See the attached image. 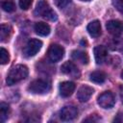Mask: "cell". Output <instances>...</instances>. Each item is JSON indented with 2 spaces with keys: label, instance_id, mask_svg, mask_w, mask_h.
I'll list each match as a JSON object with an SVG mask.
<instances>
[{
  "label": "cell",
  "instance_id": "cell-1",
  "mask_svg": "<svg viewBox=\"0 0 123 123\" xmlns=\"http://www.w3.org/2000/svg\"><path fill=\"white\" fill-rule=\"evenodd\" d=\"M28 73H29V70L26 65L17 64L10 70L6 82L9 86H12V85L24 80L28 76Z\"/></svg>",
  "mask_w": 123,
  "mask_h": 123
},
{
  "label": "cell",
  "instance_id": "cell-2",
  "mask_svg": "<svg viewBox=\"0 0 123 123\" xmlns=\"http://www.w3.org/2000/svg\"><path fill=\"white\" fill-rule=\"evenodd\" d=\"M34 13L37 16H41V17L51 20V21H55L58 18L57 13L51 9L50 5L48 4V2L46 0H39L37 2Z\"/></svg>",
  "mask_w": 123,
  "mask_h": 123
},
{
  "label": "cell",
  "instance_id": "cell-3",
  "mask_svg": "<svg viewBox=\"0 0 123 123\" xmlns=\"http://www.w3.org/2000/svg\"><path fill=\"white\" fill-rule=\"evenodd\" d=\"M49 89H50L49 82L42 79H37L33 81L28 86V90L35 94H43L49 91Z\"/></svg>",
  "mask_w": 123,
  "mask_h": 123
},
{
  "label": "cell",
  "instance_id": "cell-4",
  "mask_svg": "<svg viewBox=\"0 0 123 123\" xmlns=\"http://www.w3.org/2000/svg\"><path fill=\"white\" fill-rule=\"evenodd\" d=\"M42 46V42L39 39L37 38H32L30 39L27 44L25 45L24 49H23V54L25 57L27 58H31L34 57L36 54H37V52L40 50Z\"/></svg>",
  "mask_w": 123,
  "mask_h": 123
},
{
  "label": "cell",
  "instance_id": "cell-5",
  "mask_svg": "<svg viewBox=\"0 0 123 123\" xmlns=\"http://www.w3.org/2000/svg\"><path fill=\"white\" fill-rule=\"evenodd\" d=\"M98 105L103 109H111L115 104V99L111 91H105L100 94L97 98Z\"/></svg>",
  "mask_w": 123,
  "mask_h": 123
},
{
  "label": "cell",
  "instance_id": "cell-6",
  "mask_svg": "<svg viewBox=\"0 0 123 123\" xmlns=\"http://www.w3.org/2000/svg\"><path fill=\"white\" fill-rule=\"evenodd\" d=\"M64 55V49L62 46L59 45V44H52L47 52V56L48 59L53 62H60Z\"/></svg>",
  "mask_w": 123,
  "mask_h": 123
},
{
  "label": "cell",
  "instance_id": "cell-7",
  "mask_svg": "<svg viewBox=\"0 0 123 123\" xmlns=\"http://www.w3.org/2000/svg\"><path fill=\"white\" fill-rule=\"evenodd\" d=\"M78 114V110L74 106H65L60 111V118L62 121H71Z\"/></svg>",
  "mask_w": 123,
  "mask_h": 123
},
{
  "label": "cell",
  "instance_id": "cell-8",
  "mask_svg": "<svg viewBox=\"0 0 123 123\" xmlns=\"http://www.w3.org/2000/svg\"><path fill=\"white\" fill-rule=\"evenodd\" d=\"M106 28H107L108 32L110 34H111L112 36H119L123 32V23L120 20L112 19V20H110L107 22Z\"/></svg>",
  "mask_w": 123,
  "mask_h": 123
},
{
  "label": "cell",
  "instance_id": "cell-9",
  "mask_svg": "<svg viewBox=\"0 0 123 123\" xmlns=\"http://www.w3.org/2000/svg\"><path fill=\"white\" fill-rule=\"evenodd\" d=\"M94 92V89L89 86H82L79 89H78V92H77V98L80 102H86L89 100V98L91 97V95L93 94Z\"/></svg>",
  "mask_w": 123,
  "mask_h": 123
},
{
  "label": "cell",
  "instance_id": "cell-10",
  "mask_svg": "<svg viewBox=\"0 0 123 123\" xmlns=\"http://www.w3.org/2000/svg\"><path fill=\"white\" fill-rule=\"evenodd\" d=\"M75 84L73 82H69V81H65L60 84L59 86V90H60V94L62 97H69L73 91L75 90Z\"/></svg>",
  "mask_w": 123,
  "mask_h": 123
},
{
  "label": "cell",
  "instance_id": "cell-11",
  "mask_svg": "<svg viewBox=\"0 0 123 123\" xmlns=\"http://www.w3.org/2000/svg\"><path fill=\"white\" fill-rule=\"evenodd\" d=\"M108 56V52L105 46L103 45H98L94 48V58H95V62L98 64H102Z\"/></svg>",
  "mask_w": 123,
  "mask_h": 123
},
{
  "label": "cell",
  "instance_id": "cell-12",
  "mask_svg": "<svg viewBox=\"0 0 123 123\" xmlns=\"http://www.w3.org/2000/svg\"><path fill=\"white\" fill-rule=\"evenodd\" d=\"M86 30L88 32V34L92 37H98L101 35V24L99 20H93L91 21L87 27Z\"/></svg>",
  "mask_w": 123,
  "mask_h": 123
},
{
  "label": "cell",
  "instance_id": "cell-13",
  "mask_svg": "<svg viewBox=\"0 0 123 123\" xmlns=\"http://www.w3.org/2000/svg\"><path fill=\"white\" fill-rule=\"evenodd\" d=\"M61 71L66 75H71V76H77L78 75V68L72 62H65L62 65Z\"/></svg>",
  "mask_w": 123,
  "mask_h": 123
},
{
  "label": "cell",
  "instance_id": "cell-14",
  "mask_svg": "<svg viewBox=\"0 0 123 123\" xmlns=\"http://www.w3.org/2000/svg\"><path fill=\"white\" fill-rule=\"evenodd\" d=\"M34 29H35V32L38 35V36H41V37H46L50 34V26L44 22H37L34 26Z\"/></svg>",
  "mask_w": 123,
  "mask_h": 123
},
{
  "label": "cell",
  "instance_id": "cell-15",
  "mask_svg": "<svg viewBox=\"0 0 123 123\" xmlns=\"http://www.w3.org/2000/svg\"><path fill=\"white\" fill-rule=\"evenodd\" d=\"M71 57L74 61H77L83 64H87L88 63V61H89V58H88V55L84 52V51H80V50H74L72 53H71Z\"/></svg>",
  "mask_w": 123,
  "mask_h": 123
},
{
  "label": "cell",
  "instance_id": "cell-16",
  "mask_svg": "<svg viewBox=\"0 0 123 123\" xmlns=\"http://www.w3.org/2000/svg\"><path fill=\"white\" fill-rule=\"evenodd\" d=\"M12 27L8 24H1V27H0V38H1V41L4 42V41H7L12 34Z\"/></svg>",
  "mask_w": 123,
  "mask_h": 123
},
{
  "label": "cell",
  "instance_id": "cell-17",
  "mask_svg": "<svg viewBox=\"0 0 123 123\" xmlns=\"http://www.w3.org/2000/svg\"><path fill=\"white\" fill-rule=\"evenodd\" d=\"M106 74L103 71H93L89 75V79L91 82L96 84H102L106 81Z\"/></svg>",
  "mask_w": 123,
  "mask_h": 123
},
{
  "label": "cell",
  "instance_id": "cell-18",
  "mask_svg": "<svg viewBox=\"0 0 123 123\" xmlns=\"http://www.w3.org/2000/svg\"><path fill=\"white\" fill-rule=\"evenodd\" d=\"M9 112H10V106L7 103L2 102L0 104V121L1 122H4L8 118Z\"/></svg>",
  "mask_w": 123,
  "mask_h": 123
},
{
  "label": "cell",
  "instance_id": "cell-19",
  "mask_svg": "<svg viewBox=\"0 0 123 123\" xmlns=\"http://www.w3.org/2000/svg\"><path fill=\"white\" fill-rule=\"evenodd\" d=\"M1 7H2L3 11H5L7 12H12L15 10V4L12 0H4L1 4Z\"/></svg>",
  "mask_w": 123,
  "mask_h": 123
},
{
  "label": "cell",
  "instance_id": "cell-20",
  "mask_svg": "<svg viewBox=\"0 0 123 123\" xmlns=\"http://www.w3.org/2000/svg\"><path fill=\"white\" fill-rule=\"evenodd\" d=\"M9 61H10L9 52L5 48L2 47L0 49V62H1V64H6V63H8Z\"/></svg>",
  "mask_w": 123,
  "mask_h": 123
},
{
  "label": "cell",
  "instance_id": "cell-21",
  "mask_svg": "<svg viewBox=\"0 0 123 123\" xmlns=\"http://www.w3.org/2000/svg\"><path fill=\"white\" fill-rule=\"evenodd\" d=\"M32 3H33V0H19V7L22 10L26 11L31 7Z\"/></svg>",
  "mask_w": 123,
  "mask_h": 123
},
{
  "label": "cell",
  "instance_id": "cell-22",
  "mask_svg": "<svg viewBox=\"0 0 123 123\" xmlns=\"http://www.w3.org/2000/svg\"><path fill=\"white\" fill-rule=\"evenodd\" d=\"M112 4L114 8L123 14V0H112Z\"/></svg>",
  "mask_w": 123,
  "mask_h": 123
},
{
  "label": "cell",
  "instance_id": "cell-23",
  "mask_svg": "<svg viewBox=\"0 0 123 123\" xmlns=\"http://www.w3.org/2000/svg\"><path fill=\"white\" fill-rule=\"evenodd\" d=\"M71 0H55V4L58 8L60 9H63L64 7H66Z\"/></svg>",
  "mask_w": 123,
  "mask_h": 123
},
{
  "label": "cell",
  "instance_id": "cell-24",
  "mask_svg": "<svg viewBox=\"0 0 123 123\" xmlns=\"http://www.w3.org/2000/svg\"><path fill=\"white\" fill-rule=\"evenodd\" d=\"M99 120H101V118H99V117H96V115H90L89 117H87V118L84 119V122H85V121H86V122H87V121L97 122V121H99Z\"/></svg>",
  "mask_w": 123,
  "mask_h": 123
},
{
  "label": "cell",
  "instance_id": "cell-25",
  "mask_svg": "<svg viewBox=\"0 0 123 123\" xmlns=\"http://www.w3.org/2000/svg\"><path fill=\"white\" fill-rule=\"evenodd\" d=\"M119 95H120L121 102L123 103V86H120V87H119Z\"/></svg>",
  "mask_w": 123,
  "mask_h": 123
},
{
  "label": "cell",
  "instance_id": "cell-26",
  "mask_svg": "<svg viewBox=\"0 0 123 123\" xmlns=\"http://www.w3.org/2000/svg\"><path fill=\"white\" fill-rule=\"evenodd\" d=\"M121 78L123 79V70H122V72H121Z\"/></svg>",
  "mask_w": 123,
  "mask_h": 123
},
{
  "label": "cell",
  "instance_id": "cell-27",
  "mask_svg": "<svg viewBox=\"0 0 123 123\" xmlns=\"http://www.w3.org/2000/svg\"><path fill=\"white\" fill-rule=\"evenodd\" d=\"M81 1H86L87 2V1H90V0H81Z\"/></svg>",
  "mask_w": 123,
  "mask_h": 123
}]
</instances>
